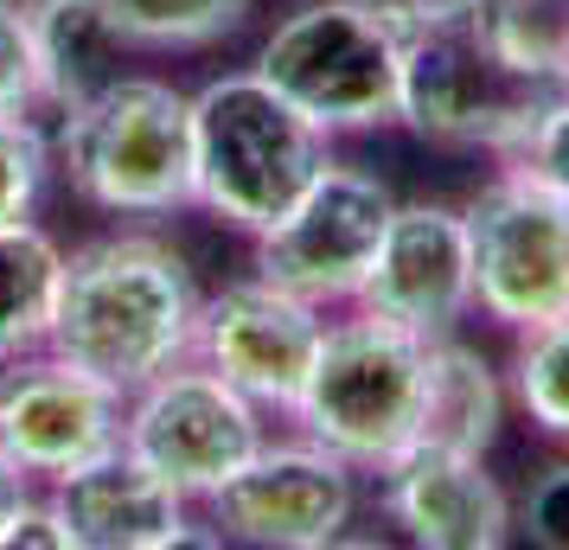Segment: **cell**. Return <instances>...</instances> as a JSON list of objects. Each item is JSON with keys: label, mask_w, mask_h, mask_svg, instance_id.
Listing matches in <instances>:
<instances>
[{"label": "cell", "mask_w": 569, "mask_h": 550, "mask_svg": "<svg viewBox=\"0 0 569 550\" xmlns=\"http://www.w3.org/2000/svg\"><path fill=\"white\" fill-rule=\"evenodd\" d=\"M473 257V314L525 333L569 308V206L512 160L461 206Z\"/></svg>", "instance_id": "cell-7"}, {"label": "cell", "mask_w": 569, "mask_h": 550, "mask_svg": "<svg viewBox=\"0 0 569 550\" xmlns=\"http://www.w3.org/2000/svg\"><path fill=\"white\" fill-rule=\"evenodd\" d=\"M199 308L206 289L180 257V243L129 224L64 250L46 346L109 378L116 391H141L167 366L192 359Z\"/></svg>", "instance_id": "cell-2"}, {"label": "cell", "mask_w": 569, "mask_h": 550, "mask_svg": "<svg viewBox=\"0 0 569 550\" xmlns=\"http://www.w3.org/2000/svg\"><path fill=\"white\" fill-rule=\"evenodd\" d=\"M46 493L71 531V550H180L211 538L192 519V499L173 493L154 468H141L122 442L52 480Z\"/></svg>", "instance_id": "cell-15"}, {"label": "cell", "mask_w": 569, "mask_h": 550, "mask_svg": "<svg viewBox=\"0 0 569 550\" xmlns=\"http://www.w3.org/2000/svg\"><path fill=\"white\" fill-rule=\"evenodd\" d=\"M32 493H39V480H32V473L20 468V461H13L7 448H0V531L13 524V512H20V506H27Z\"/></svg>", "instance_id": "cell-26"}, {"label": "cell", "mask_w": 569, "mask_h": 550, "mask_svg": "<svg viewBox=\"0 0 569 550\" xmlns=\"http://www.w3.org/2000/svg\"><path fill=\"white\" fill-rule=\"evenodd\" d=\"M58 276H64V243L46 224H32V218L0 224V359L46 346Z\"/></svg>", "instance_id": "cell-18"}, {"label": "cell", "mask_w": 569, "mask_h": 550, "mask_svg": "<svg viewBox=\"0 0 569 550\" xmlns=\"http://www.w3.org/2000/svg\"><path fill=\"white\" fill-rule=\"evenodd\" d=\"M385 519L422 550H499L512 544V493L499 487L487 454L441 442H410L378 468Z\"/></svg>", "instance_id": "cell-14"}, {"label": "cell", "mask_w": 569, "mask_h": 550, "mask_svg": "<svg viewBox=\"0 0 569 550\" xmlns=\"http://www.w3.org/2000/svg\"><path fill=\"white\" fill-rule=\"evenodd\" d=\"M410 0H301L257 46V71L320 134H371L397 122Z\"/></svg>", "instance_id": "cell-5"}, {"label": "cell", "mask_w": 569, "mask_h": 550, "mask_svg": "<svg viewBox=\"0 0 569 550\" xmlns=\"http://www.w3.org/2000/svg\"><path fill=\"white\" fill-rule=\"evenodd\" d=\"M543 7L512 0H410L397 129L455 154H518L569 64Z\"/></svg>", "instance_id": "cell-1"}, {"label": "cell", "mask_w": 569, "mask_h": 550, "mask_svg": "<svg viewBox=\"0 0 569 550\" xmlns=\"http://www.w3.org/2000/svg\"><path fill=\"white\" fill-rule=\"evenodd\" d=\"M52 167L103 218L192 211V90L122 71L83 103L58 109Z\"/></svg>", "instance_id": "cell-3"}, {"label": "cell", "mask_w": 569, "mask_h": 550, "mask_svg": "<svg viewBox=\"0 0 569 550\" xmlns=\"http://www.w3.org/2000/svg\"><path fill=\"white\" fill-rule=\"evenodd\" d=\"M0 550H71V531L58 519L52 493H32L27 506L13 512V524L0 531Z\"/></svg>", "instance_id": "cell-25"}, {"label": "cell", "mask_w": 569, "mask_h": 550, "mask_svg": "<svg viewBox=\"0 0 569 550\" xmlns=\"http://www.w3.org/2000/svg\"><path fill=\"white\" fill-rule=\"evenodd\" d=\"M512 410V384L492 366L480 346H467L461 333L429 340V391H422V429L416 442L467 448V454H492L499 429Z\"/></svg>", "instance_id": "cell-17"}, {"label": "cell", "mask_w": 569, "mask_h": 550, "mask_svg": "<svg viewBox=\"0 0 569 550\" xmlns=\"http://www.w3.org/2000/svg\"><path fill=\"white\" fill-rule=\"evenodd\" d=\"M320 333H327V308H313L308 294L282 289L269 276H243V282L206 294L192 359L211 366L224 384H237L243 397H257L269 417H288L308 384Z\"/></svg>", "instance_id": "cell-12"}, {"label": "cell", "mask_w": 569, "mask_h": 550, "mask_svg": "<svg viewBox=\"0 0 569 550\" xmlns=\"http://www.w3.org/2000/svg\"><path fill=\"white\" fill-rule=\"evenodd\" d=\"M52 173V134L39 129V116H0V224L32 218Z\"/></svg>", "instance_id": "cell-21"}, {"label": "cell", "mask_w": 569, "mask_h": 550, "mask_svg": "<svg viewBox=\"0 0 569 550\" xmlns=\"http://www.w3.org/2000/svg\"><path fill=\"white\" fill-rule=\"evenodd\" d=\"M327 160L333 134L313 129L257 64L192 90V206L224 231L257 237L276 224Z\"/></svg>", "instance_id": "cell-4"}, {"label": "cell", "mask_w": 569, "mask_h": 550, "mask_svg": "<svg viewBox=\"0 0 569 550\" xmlns=\"http://www.w3.org/2000/svg\"><path fill=\"white\" fill-rule=\"evenodd\" d=\"M352 308L378 320H397L422 340L461 333L473 314V257H467V218L461 206H436V199H397L378 257L365 269Z\"/></svg>", "instance_id": "cell-13"}, {"label": "cell", "mask_w": 569, "mask_h": 550, "mask_svg": "<svg viewBox=\"0 0 569 550\" xmlns=\"http://www.w3.org/2000/svg\"><path fill=\"white\" fill-rule=\"evenodd\" d=\"M512 7H550V0H512Z\"/></svg>", "instance_id": "cell-28"}, {"label": "cell", "mask_w": 569, "mask_h": 550, "mask_svg": "<svg viewBox=\"0 0 569 550\" xmlns=\"http://www.w3.org/2000/svg\"><path fill=\"white\" fill-rule=\"evenodd\" d=\"M359 512V468L313 442L308 429L295 436H262V448L206 499V519L218 544L250 550H327L346 538Z\"/></svg>", "instance_id": "cell-9"}, {"label": "cell", "mask_w": 569, "mask_h": 550, "mask_svg": "<svg viewBox=\"0 0 569 550\" xmlns=\"http://www.w3.org/2000/svg\"><path fill=\"white\" fill-rule=\"evenodd\" d=\"M557 46H563V64H569V13L557 20Z\"/></svg>", "instance_id": "cell-27"}, {"label": "cell", "mask_w": 569, "mask_h": 550, "mask_svg": "<svg viewBox=\"0 0 569 550\" xmlns=\"http://www.w3.org/2000/svg\"><path fill=\"white\" fill-rule=\"evenodd\" d=\"M20 13H27L39 90H46L52 116L129 71L134 39L116 27L109 0H20Z\"/></svg>", "instance_id": "cell-16"}, {"label": "cell", "mask_w": 569, "mask_h": 550, "mask_svg": "<svg viewBox=\"0 0 569 550\" xmlns=\"http://www.w3.org/2000/svg\"><path fill=\"white\" fill-rule=\"evenodd\" d=\"M122 410H129V391H116L109 378L83 371L52 346L0 359V448L39 487H52L122 442Z\"/></svg>", "instance_id": "cell-11"}, {"label": "cell", "mask_w": 569, "mask_h": 550, "mask_svg": "<svg viewBox=\"0 0 569 550\" xmlns=\"http://www.w3.org/2000/svg\"><path fill=\"white\" fill-rule=\"evenodd\" d=\"M422 391H429V340L397 320L346 308L339 320H327L288 422L346 454L359 473H378L390 454L416 442Z\"/></svg>", "instance_id": "cell-6"}, {"label": "cell", "mask_w": 569, "mask_h": 550, "mask_svg": "<svg viewBox=\"0 0 569 550\" xmlns=\"http://www.w3.org/2000/svg\"><path fill=\"white\" fill-rule=\"evenodd\" d=\"M46 90H39V58H32V32L20 0H0V116H39Z\"/></svg>", "instance_id": "cell-22"}, {"label": "cell", "mask_w": 569, "mask_h": 550, "mask_svg": "<svg viewBox=\"0 0 569 550\" xmlns=\"http://www.w3.org/2000/svg\"><path fill=\"white\" fill-rule=\"evenodd\" d=\"M506 160H512L518 173H531L538 186H550V192L569 206V90L543 109V122L525 134V148L506 154Z\"/></svg>", "instance_id": "cell-24"}, {"label": "cell", "mask_w": 569, "mask_h": 550, "mask_svg": "<svg viewBox=\"0 0 569 550\" xmlns=\"http://www.w3.org/2000/svg\"><path fill=\"white\" fill-rule=\"evenodd\" d=\"M134 52H211L257 20V0H109Z\"/></svg>", "instance_id": "cell-19"}, {"label": "cell", "mask_w": 569, "mask_h": 550, "mask_svg": "<svg viewBox=\"0 0 569 550\" xmlns=\"http://www.w3.org/2000/svg\"><path fill=\"white\" fill-rule=\"evenodd\" d=\"M390 211H397V192L371 167L327 160L301 186V199L250 237L257 243V276L308 294L313 308H352Z\"/></svg>", "instance_id": "cell-10"}, {"label": "cell", "mask_w": 569, "mask_h": 550, "mask_svg": "<svg viewBox=\"0 0 569 550\" xmlns=\"http://www.w3.org/2000/svg\"><path fill=\"white\" fill-rule=\"evenodd\" d=\"M512 524L543 550H569V461L543 468L538 480L525 487V499L512 506Z\"/></svg>", "instance_id": "cell-23"}, {"label": "cell", "mask_w": 569, "mask_h": 550, "mask_svg": "<svg viewBox=\"0 0 569 550\" xmlns=\"http://www.w3.org/2000/svg\"><path fill=\"white\" fill-rule=\"evenodd\" d=\"M506 384H512V403L525 410V422L569 448V308L518 333Z\"/></svg>", "instance_id": "cell-20"}, {"label": "cell", "mask_w": 569, "mask_h": 550, "mask_svg": "<svg viewBox=\"0 0 569 550\" xmlns=\"http://www.w3.org/2000/svg\"><path fill=\"white\" fill-rule=\"evenodd\" d=\"M262 436H269V410L199 359H180L148 378L141 391H129L122 410V448L192 506H206L262 448Z\"/></svg>", "instance_id": "cell-8"}]
</instances>
